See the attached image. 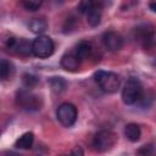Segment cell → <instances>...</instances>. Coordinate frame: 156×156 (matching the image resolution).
I'll return each instance as SVG.
<instances>
[{
  "mask_svg": "<svg viewBox=\"0 0 156 156\" xmlns=\"http://www.w3.org/2000/svg\"><path fill=\"white\" fill-rule=\"evenodd\" d=\"M101 41L108 51H118L123 46V37L115 30L105 32L101 37Z\"/></svg>",
  "mask_w": 156,
  "mask_h": 156,
  "instance_id": "8",
  "label": "cell"
},
{
  "mask_svg": "<svg viewBox=\"0 0 156 156\" xmlns=\"http://www.w3.org/2000/svg\"><path fill=\"white\" fill-rule=\"evenodd\" d=\"M58 156H68V155H65V154H62V155H58Z\"/></svg>",
  "mask_w": 156,
  "mask_h": 156,
  "instance_id": "25",
  "label": "cell"
},
{
  "mask_svg": "<svg viewBox=\"0 0 156 156\" xmlns=\"http://www.w3.org/2000/svg\"><path fill=\"white\" fill-rule=\"evenodd\" d=\"M48 83H49L51 90L56 94H61L67 88V82L62 77H50L48 79Z\"/></svg>",
  "mask_w": 156,
  "mask_h": 156,
  "instance_id": "14",
  "label": "cell"
},
{
  "mask_svg": "<svg viewBox=\"0 0 156 156\" xmlns=\"http://www.w3.org/2000/svg\"><path fill=\"white\" fill-rule=\"evenodd\" d=\"M55 44L48 35H39L32 41V54L39 58L50 57L54 54Z\"/></svg>",
  "mask_w": 156,
  "mask_h": 156,
  "instance_id": "5",
  "label": "cell"
},
{
  "mask_svg": "<svg viewBox=\"0 0 156 156\" xmlns=\"http://www.w3.org/2000/svg\"><path fill=\"white\" fill-rule=\"evenodd\" d=\"M22 83L23 85L27 88V89H30V88H34L38 85L39 83V78L34 74H30V73H24L22 76Z\"/></svg>",
  "mask_w": 156,
  "mask_h": 156,
  "instance_id": "18",
  "label": "cell"
},
{
  "mask_svg": "<svg viewBox=\"0 0 156 156\" xmlns=\"http://www.w3.org/2000/svg\"><path fill=\"white\" fill-rule=\"evenodd\" d=\"M33 141H34V134L32 132H26L15 141V146L21 150H28L32 147Z\"/></svg>",
  "mask_w": 156,
  "mask_h": 156,
  "instance_id": "13",
  "label": "cell"
},
{
  "mask_svg": "<svg viewBox=\"0 0 156 156\" xmlns=\"http://www.w3.org/2000/svg\"><path fill=\"white\" fill-rule=\"evenodd\" d=\"M138 155L139 156H151L152 152H154V147L151 144H147V145H143L138 151Z\"/></svg>",
  "mask_w": 156,
  "mask_h": 156,
  "instance_id": "21",
  "label": "cell"
},
{
  "mask_svg": "<svg viewBox=\"0 0 156 156\" xmlns=\"http://www.w3.org/2000/svg\"><path fill=\"white\" fill-rule=\"evenodd\" d=\"M144 94L143 85L136 78H130L126 82L122 89V101L126 105H135L140 101Z\"/></svg>",
  "mask_w": 156,
  "mask_h": 156,
  "instance_id": "3",
  "label": "cell"
},
{
  "mask_svg": "<svg viewBox=\"0 0 156 156\" xmlns=\"http://www.w3.org/2000/svg\"><path fill=\"white\" fill-rule=\"evenodd\" d=\"M154 98H155V95H154L151 91H146V93L143 94V96H141V99H140V101H139L138 104H139L141 107H147V106H150L151 102L154 101Z\"/></svg>",
  "mask_w": 156,
  "mask_h": 156,
  "instance_id": "20",
  "label": "cell"
},
{
  "mask_svg": "<svg viewBox=\"0 0 156 156\" xmlns=\"http://www.w3.org/2000/svg\"><path fill=\"white\" fill-rule=\"evenodd\" d=\"M28 28L30 29V32H33L35 34H41L46 30L48 23L44 18H32L28 22Z\"/></svg>",
  "mask_w": 156,
  "mask_h": 156,
  "instance_id": "15",
  "label": "cell"
},
{
  "mask_svg": "<svg viewBox=\"0 0 156 156\" xmlns=\"http://www.w3.org/2000/svg\"><path fill=\"white\" fill-rule=\"evenodd\" d=\"M6 48L21 56H28L32 54V43H29L26 38L10 37L6 40Z\"/></svg>",
  "mask_w": 156,
  "mask_h": 156,
  "instance_id": "7",
  "label": "cell"
},
{
  "mask_svg": "<svg viewBox=\"0 0 156 156\" xmlns=\"http://www.w3.org/2000/svg\"><path fill=\"white\" fill-rule=\"evenodd\" d=\"M101 15H102V4L98 1H93L90 9L85 12L87 22L91 27H96L101 22Z\"/></svg>",
  "mask_w": 156,
  "mask_h": 156,
  "instance_id": "9",
  "label": "cell"
},
{
  "mask_svg": "<svg viewBox=\"0 0 156 156\" xmlns=\"http://www.w3.org/2000/svg\"><path fill=\"white\" fill-rule=\"evenodd\" d=\"M77 107L71 102H63L56 110V117L63 127H72L77 121Z\"/></svg>",
  "mask_w": 156,
  "mask_h": 156,
  "instance_id": "6",
  "label": "cell"
},
{
  "mask_svg": "<svg viewBox=\"0 0 156 156\" xmlns=\"http://www.w3.org/2000/svg\"><path fill=\"white\" fill-rule=\"evenodd\" d=\"M13 71H15L13 65H12L10 61H7V60H5V58H2V60L0 61V78H1L2 80L9 79V78L13 74Z\"/></svg>",
  "mask_w": 156,
  "mask_h": 156,
  "instance_id": "16",
  "label": "cell"
},
{
  "mask_svg": "<svg viewBox=\"0 0 156 156\" xmlns=\"http://www.w3.org/2000/svg\"><path fill=\"white\" fill-rule=\"evenodd\" d=\"M61 66L69 72H74L79 68L80 66V61L79 58L74 55V52H66L62 57H61Z\"/></svg>",
  "mask_w": 156,
  "mask_h": 156,
  "instance_id": "11",
  "label": "cell"
},
{
  "mask_svg": "<svg viewBox=\"0 0 156 156\" xmlns=\"http://www.w3.org/2000/svg\"><path fill=\"white\" fill-rule=\"evenodd\" d=\"M94 80L99 85V88L107 94L116 93L121 85V78L115 72L96 71L94 73Z\"/></svg>",
  "mask_w": 156,
  "mask_h": 156,
  "instance_id": "2",
  "label": "cell"
},
{
  "mask_svg": "<svg viewBox=\"0 0 156 156\" xmlns=\"http://www.w3.org/2000/svg\"><path fill=\"white\" fill-rule=\"evenodd\" d=\"M16 104L20 108L24 111L34 112V111H39L43 107V99L41 96L24 88L16 93Z\"/></svg>",
  "mask_w": 156,
  "mask_h": 156,
  "instance_id": "1",
  "label": "cell"
},
{
  "mask_svg": "<svg viewBox=\"0 0 156 156\" xmlns=\"http://www.w3.org/2000/svg\"><path fill=\"white\" fill-rule=\"evenodd\" d=\"M73 52L79 58V61L82 62V61H84V60H87V58H89L91 56V54H93V45H91L90 41L82 40V41H79L76 45Z\"/></svg>",
  "mask_w": 156,
  "mask_h": 156,
  "instance_id": "10",
  "label": "cell"
},
{
  "mask_svg": "<svg viewBox=\"0 0 156 156\" xmlns=\"http://www.w3.org/2000/svg\"><path fill=\"white\" fill-rule=\"evenodd\" d=\"M22 6L27 10V11H37L39 10V7L41 6V1H35V0H26L22 1Z\"/></svg>",
  "mask_w": 156,
  "mask_h": 156,
  "instance_id": "19",
  "label": "cell"
},
{
  "mask_svg": "<svg viewBox=\"0 0 156 156\" xmlns=\"http://www.w3.org/2000/svg\"><path fill=\"white\" fill-rule=\"evenodd\" d=\"M5 156H20V155L16 154V152H13V151H6L5 152Z\"/></svg>",
  "mask_w": 156,
  "mask_h": 156,
  "instance_id": "24",
  "label": "cell"
},
{
  "mask_svg": "<svg viewBox=\"0 0 156 156\" xmlns=\"http://www.w3.org/2000/svg\"><path fill=\"white\" fill-rule=\"evenodd\" d=\"M71 156H84V150L82 146H74L71 151Z\"/></svg>",
  "mask_w": 156,
  "mask_h": 156,
  "instance_id": "22",
  "label": "cell"
},
{
  "mask_svg": "<svg viewBox=\"0 0 156 156\" xmlns=\"http://www.w3.org/2000/svg\"><path fill=\"white\" fill-rule=\"evenodd\" d=\"M149 9H150L152 12H156V1L149 2Z\"/></svg>",
  "mask_w": 156,
  "mask_h": 156,
  "instance_id": "23",
  "label": "cell"
},
{
  "mask_svg": "<svg viewBox=\"0 0 156 156\" xmlns=\"http://www.w3.org/2000/svg\"><path fill=\"white\" fill-rule=\"evenodd\" d=\"M117 143V135L108 129H101L93 136V147L98 152H106L111 150Z\"/></svg>",
  "mask_w": 156,
  "mask_h": 156,
  "instance_id": "4",
  "label": "cell"
},
{
  "mask_svg": "<svg viewBox=\"0 0 156 156\" xmlns=\"http://www.w3.org/2000/svg\"><path fill=\"white\" fill-rule=\"evenodd\" d=\"M78 26V22H77V18L73 17V16H69L63 22V26H62V32L65 34H68V33H72L73 30H76Z\"/></svg>",
  "mask_w": 156,
  "mask_h": 156,
  "instance_id": "17",
  "label": "cell"
},
{
  "mask_svg": "<svg viewBox=\"0 0 156 156\" xmlns=\"http://www.w3.org/2000/svg\"><path fill=\"white\" fill-rule=\"evenodd\" d=\"M124 135L126 138L132 141V143H136L140 136H141V129L139 127V124L136 123H128L124 128Z\"/></svg>",
  "mask_w": 156,
  "mask_h": 156,
  "instance_id": "12",
  "label": "cell"
}]
</instances>
